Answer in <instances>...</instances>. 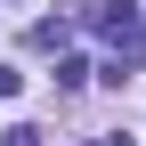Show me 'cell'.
<instances>
[{"instance_id":"cell-1","label":"cell","mask_w":146,"mask_h":146,"mask_svg":"<svg viewBox=\"0 0 146 146\" xmlns=\"http://www.w3.org/2000/svg\"><path fill=\"white\" fill-rule=\"evenodd\" d=\"M57 8H73L81 25H98L106 41H138V8L130 0H57Z\"/></svg>"},{"instance_id":"cell-2","label":"cell","mask_w":146,"mask_h":146,"mask_svg":"<svg viewBox=\"0 0 146 146\" xmlns=\"http://www.w3.org/2000/svg\"><path fill=\"white\" fill-rule=\"evenodd\" d=\"M0 146H41V130H33V122H16V130H0Z\"/></svg>"},{"instance_id":"cell-3","label":"cell","mask_w":146,"mask_h":146,"mask_svg":"<svg viewBox=\"0 0 146 146\" xmlns=\"http://www.w3.org/2000/svg\"><path fill=\"white\" fill-rule=\"evenodd\" d=\"M16 89H25V81H16V73H8V65H0V98H16Z\"/></svg>"},{"instance_id":"cell-4","label":"cell","mask_w":146,"mask_h":146,"mask_svg":"<svg viewBox=\"0 0 146 146\" xmlns=\"http://www.w3.org/2000/svg\"><path fill=\"white\" fill-rule=\"evenodd\" d=\"M98 146H130V138H98Z\"/></svg>"}]
</instances>
